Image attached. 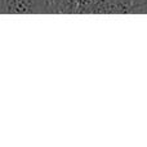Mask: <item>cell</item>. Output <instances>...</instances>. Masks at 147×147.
Masks as SVG:
<instances>
[{"label":"cell","instance_id":"1","mask_svg":"<svg viewBox=\"0 0 147 147\" xmlns=\"http://www.w3.org/2000/svg\"><path fill=\"white\" fill-rule=\"evenodd\" d=\"M49 14L52 0H0V14Z\"/></svg>","mask_w":147,"mask_h":147},{"label":"cell","instance_id":"2","mask_svg":"<svg viewBox=\"0 0 147 147\" xmlns=\"http://www.w3.org/2000/svg\"><path fill=\"white\" fill-rule=\"evenodd\" d=\"M78 13L80 14H101V13H127L125 8L120 5L119 3L112 1V0H79Z\"/></svg>","mask_w":147,"mask_h":147},{"label":"cell","instance_id":"3","mask_svg":"<svg viewBox=\"0 0 147 147\" xmlns=\"http://www.w3.org/2000/svg\"><path fill=\"white\" fill-rule=\"evenodd\" d=\"M79 0H52V8L53 13L56 14H74L78 13Z\"/></svg>","mask_w":147,"mask_h":147},{"label":"cell","instance_id":"4","mask_svg":"<svg viewBox=\"0 0 147 147\" xmlns=\"http://www.w3.org/2000/svg\"><path fill=\"white\" fill-rule=\"evenodd\" d=\"M128 13L130 14H147V0H133Z\"/></svg>","mask_w":147,"mask_h":147},{"label":"cell","instance_id":"5","mask_svg":"<svg viewBox=\"0 0 147 147\" xmlns=\"http://www.w3.org/2000/svg\"><path fill=\"white\" fill-rule=\"evenodd\" d=\"M116 3H119V4H121L123 7L127 9V13H128V9H129V5L132 4V1L133 0H115Z\"/></svg>","mask_w":147,"mask_h":147}]
</instances>
